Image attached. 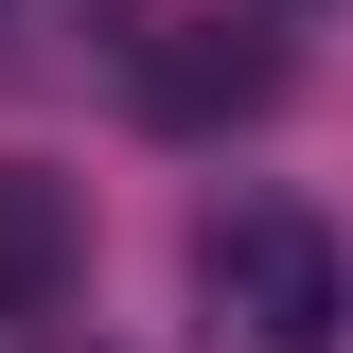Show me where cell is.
Wrapping results in <instances>:
<instances>
[{"instance_id": "cell-1", "label": "cell", "mask_w": 353, "mask_h": 353, "mask_svg": "<svg viewBox=\"0 0 353 353\" xmlns=\"http://www.w3.org/2000/svg\"><path fill=\"white\" fill-rule=\"evenodd\" d=\"M353 336V248L301 194H230L194 230V353H336Z\"/></svg>"}, {"instance_id": "cell-3", "label": "cell", "mask_w": 353, "mask_h": 353, "mask_svg": "<svg viewBox=\"0 0 353 353\" xmlns=\"http://www.w3.org/2000/svg\"><path fill=\"white\" fill-rule=\"evenodd\" d=\"M71 301H88V194L36 176V159H0V318L36 336V318H71Z\"/></svg>"}, {"instance_id": "cell-5", "label": "cell", "mask_w": 353, "mask_h": 353, "mask_svg": "<svg viewBox=\"0 0 353 353\" xmlns=\"http://www.w3.org/2000/svg\"><path fill=\"white\" fill-rule=\"evenodd\" d=\"M265 18H318V0H265Z\"/></svg>"}, {"instance_id": "cell-2", "label": "cell", "mask_w": 353, "mask_h": 353, "mask_svg": "<svg viewBox=\"0 0 353 353\" xmlns=\"http://www.w3.org/2000/svg\"><path fill=\"white\" fill-rule=\"evenodd\" d=\"M124 88H141V124H176V141L265 124V106H283V36H248V18H176V36L124 53Z\"/></svg>"}, {"instance_id": "cell-4", "label": "cell", "mask_w": 353, "mask_h": 353, "mask_svg": "<svg viewBox=\"0 0 353 353\" xmlns=\"http://www.w3.org/2000/svg\"><path fill=\"white\" fill-rule=\"evenodd\" d=\"M0 18H88V0H0Z\"/></svg>"}]
</instances>
